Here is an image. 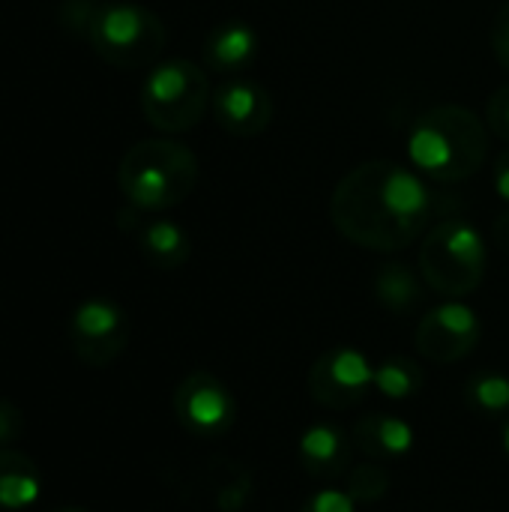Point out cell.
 Listing matches in <instances>:
<instances>
[{
	"instance_id": "cell-1",
	"label": "cell",
	"mask_w": 509,
	"mask_h": 512,
	"mask_svg": "<svg viewBox=\"0 0 509 512\" xmlns=\"http://www.w3.org/2000/svg\"><path fill=\"white\" fill-rule=\"evenodd\" d=\"M435 213L429 183L387 159L351 168L330 201L336 231L369 252H402L423 237Z\"/></svg>"
},
{
	"instance_id": "cell-2",
	"label": "cell",
	"mask_w": 509,
	"mask_h": 512,
	"mask_svg": "<svg viewBox=\"0 0 509 512\" xmlns=\"http://www.w3.org/2000/svg\"><path fill=\"white\" fill-rule=\"evenodd\" d=\"M489 153L483 120L462 105H438L420 114L408 132L411 165L435 183L474 177Z\"/></svg>"
},
{
	"instance_id": "cell-3",
	"label": "cell",
	"mask_w": 509,
	"mask_h": 512,
	"mask_svg": "<svg viewBox=\"0 0 509 512\" xmlns=\"http://www.w3.org/2000/svg\"><path fill=\"white\" fill-rule=\"evenodd\" d=\"M198 183L195 153L171 138H147L126 150L117 168V186L126 204L141 213H162L183 204Z\"/></svg>"
},
{
	"instance_id": "cell-4",
	"label": "cell",
	"mask_w": 509,
	"mask_h": 512,
	"mask_svg": "<svg viewBox=\"0 0 509 512\" xmlns=\"http://www.w3.org/2000/svg\"><path fill=\"white\" fill-rule=\"evenodd\" d=\"M423 282L441 297L462 300L474 294L486 276V243L465 216L441 219L420 246Z\"/></svg>"
},
{
	"instance_id": "cell-5",
	"label": "cell",
	"mask_w": 509,
	"mask_h": 512,
	"mask_svg": "<svg viewBox=\"0 0 509 512\" xmlns=\"http://www.w3.org/2000/svg\"><path fill=\"white\" fill-rule=\"evenodd\" d=\"M210 78L192 60H165L141 84V111L159 132H189L210 108Z\"/></svg>"
},
{
	"instance_id": "cell-6",
	"label": "cell",
	"mask_w": 509,
	"mask_h": 512,
	"mask_svg": "<svg viewBox=\"0 0 509 512\" xmlns=\"http://www.w3.org/2000/svg\"><path fill=\"white\" fill-rule=\"evenodd\" d=\"M93 51L117 69H141L165 48V24L156 12L138 3H102L90 27Z\"/></svg>"
},
{
	"instance_id": "cell-7",
	"label": "cell",
	"mask_w": 509,
	"mask_h": 512,
	"mask_svg": "<svg viewBox=\"0 0 509 512\" xmlns=\"http://www.w3.org/2000/svg\"><path fill=\"white\" fill-rule=\"evenodd\" d=\"M309 396L327 411H348L366 399L375 387V369L369 357L351 345L324 351L309 369Z\"/></svg>"
},
{
	"instance_id": "cell-8",
	"label": "cell",
	"mask_w": 509,
	"mask_h": 512,
	"mask_svg": "<svg viewBox=\"0 0 509 512\" xmlns=\"http://www.w3.org/2000/svg\"><path fill=\"white\" fill-rule=\"evenodd\" d=\"M171 408H174L177 423L189 435L204 438V441L222 438L225 432H231V426L237 420V399L210 372L186 375L174 390Z\"/></svg>"
},
{
	"instance_id": "cell-9",
	"label": "cell",
	"mask_w": 509,
	"mask_h": 512,
	"mask_svg": "<svg viewBox=\"0 0 509 512\" xmlns=\"http://www.w3.org/2000/svg\"><path fill=\"white\" fill-rule=\"evenodd\" d=\"M69 342L81 363L105 369L123 354L129 342V318L114 300L90 297L72 312Z\"/></svg>"
},
{
	"instance_id": "cell-10",
	"label": "cell",
	"mask_w": 509,
	"mask_h": 512,
	"mask_svg": "<svg viewBox=\"0 0 509 512\" xmlns=\"http://www.w3.org/2000/svg\"><path fill=\"white\" fill-rule=\"evenodd\" d=\"M480 336L483 324L477 312L459 300H450L426 312L417 324V351L432 363L450 366L471 357L480 345Z\"/></svg>"
},
{
	"instance_id": "cell-11",
	"label": "cell",
	"mask_w": 509,
	"mask_h": 512,
	"mask_svg": "<svg viewBox=\"0 0 509 512\" xmlns=\"http://www.w3.org/2000/svg\"><path fill=\"white\" fill-rule=\"evenodd\" d=\"M216 123L234 138H255L273 120V99L267 87L252 78H225L210 99Z\"/></svg>"
},
{
	"instance_id": "cell-12",
	"label": "cell",
	"mask_w": 509,
	"mask_h": 512,
	"mask_svg": "<svg viewBox=\"0 0 509 512\" xmlns=\"http://www.w3.org/2000/svg\"><path fill=\"white\" fill-rule=\"evenodd\" d=\"M297 459L309 477L339 480L354 465V438L333 423H315L303 432Z\"/></svg>"
},
{
	"instance_id": "cell-13",
	"label": "cell",
	"mask_w": 509,
	"mask_h": 512,
	"mask_svg": "<svg viewBox=\"0 0 509 512\" xmlns=\"http://www.w3.org/2000/svg\"><path fill=\"white\" fill-rule=\"evenodd\" d=\"M261 51V36L252 24L246 21H225L219 27H213L204 39L201 57L204 66L216 75L234 78L240 72H246L255 57Z\"/></svg>"
},
{
	"instance_id": "cell-14",
	"label": "cell",
	"mask_w": 509,
	"mask_h": 512,
	"mask_svg": "<svg viewBox=\"0 0 509 512\" xmlns=\"http://www.w3.org/2000/svg\"><path fill=\"white\" fill-rule=\"evenodd\" d=\"M354 447L363 450L375 462H396L414 450V429L393 414H369L363 417L354 432Z\"/></svg>"
},
{
	"instance_id": "cell-15",
	"label": "cell",
	"mask_w": 509,
	"mask_h": 512,
	"mask_svg": "<svg viewBox=\"0 0 509 512\" xmlns=\"http://www.w3.org/2000/svg\"><path fill=\"white\" fill-rule=\"evenodd\" d=\"M138 249L141 255L147 258V264H153L156 270H177L189 261L192 255V243H189V234L171 222V219H150V222H141L138 231Z\"/></svg>"
},
{
	"instance_id": "cell-16",
	"label": "cell",
	"mask_w": 509,
	"mask_h": 512,
	"mask_svg": "<svg viewBox=\"0 0 509 512\" xmlns=\"http://www.w3.org/2000/svg\"><path fill=\"white\" fill-rule=\"evenodd\" d=\"M42 489L36 462L12 447H0V510H27Z\"/></svg>"
},
{
	"instance_id": "cell-17",
	"label": "cell",
	"mask_w": 509,
	"mask_h": 512,
	"mask_svg": "<svg viewBox=\"0 0 509 512\" xmlns=\"http://www.w3.org/2000/svg\"><path fill=\"white\" fill-rule=\"evenodd\" d=\"M375 297L393 315H411V312H417L423 306L426 288H423L420 276L408 264L390 261L375 276Z\"/></svg>"
},
{
	"instance_id": "cell-18",
	"label": "cell",
	"mask_w": 509,
	"mask_h": 512,
	"mask_svg": "<svg viewBox=\"0 0 509 512\" xmlns=\"http://www.w3.org/2000/svg\"><path fill=\"white\" fill-rule=\"evenodd\" d=\"M465 405L483 420H504L509 414V378L495 369L474 372L465 384Z\"/></svg>"
},
{
	"instance_id": "cell-19",
	"label": "cell",
	"mask_w": 509,
	"mask_h": 512,
	"mask_svg": "<svg viewBox=\"0 0 509 512\" xmlns=\"http://www.w3.org/2000/svg\"><path fill=\"white\" fill-rule=\"evenodd\" d=\"M375 390L393 402L414 399L423 390V369L411 357H387L375 366Z\"/></svg>"
},
{
	"instance_id": "cell-20",
	"label": "cell",
	"mask_w": 509,
	"mask_h": 512,
	"mask_svg": "<svg viewBox=\"0 0 509 512\" xmlns=\"http://www.w3.org/2000/svg\"><path fill=\"white\" fill-rule=\"evenodd\" d=\"M345 492L354 498V504H375L390 492V474L378 462H366V465H357V468L351 465Z\"/></svg>"
},
{
	"instance_id": "cell-21",
	"label": "cell",
	"mask_w": 509,
	"mask_h": 512,
	"mask_svg": "<svg viewBox=\"0 0 509 512\" xmlns=\"http://www.w3.org/2000/svg\"><path fill=\"white\" fill-rule=\"evenodd\" d=\"M102 3L96 0H63L60 3V27H66L69 33H78V36H90V27L99 15Z\"/></svg>"
},
{
	"instance_id": "cell-22",
	"label": "cell",
	"mask_w": 509,
	"mask_h": 512,
	"mask_svg": "<svg viewBox=\"0 0 509 512\" xmlns=\"http://www.w3.org/2000/svg\"><path fill=\"white\" fill-rule=\"evenodd\" d=\"M486 123L489 129L509 144V84H504L501 90H495V96L486 105Z\"/></svg>"
},
{
	"instance_id": "cell-23",
	"label": "cell",
	"mask_w": 509,
	"mask_h": 512,
	"mask_svg": "<svg viewBox=\"0 0 509 512\" xmlns=\"http://www.w3.org/2000/svg\"><path fill=\"white\" fill-rule=\"evenodd\" d=\"M303 512H357V504L348 492H339V489H324L318 495H312L306 501Z\"/></svg>"
},
{
	"instance_id": "cell-24",
	"label": "cell",
	"mask_w": 509,
	"mask_h": 512,
	"mask_svg": "<svg viewBox=\"0 0 509 512\" xmlns=\"http://www.w3.org/2000/svg\"><path fill=\"white\" fill-rule=\"evenodd\" d=\"M24 432V417L21 408H15L9 399H0V447L15 444Z\"/></svg>"
},
{
	"instance_id": "cell-25",
	"label": "cell",
	"mask_w": 509,
	"mask_h": 512,
	"mask_svg": "<svg viewBox=\"0 0 509 512\" xmlns=\"http://www.w3.org/2000/svg\"><path fill=\"white\" fill-rule=\"evenodd\" d=\"M492 48H495L498 63L509 72V0L498 9V15H495V24H492Z\"/></svg>"
},
{
	"instance_id": "cell-26",
	"label": "cell",
	"mask_w": 509,
	"mask_h": 512,
	"mask_svg": "<svg viewBox=\"0 0 509 512\" xmlns=\"http://www.w3.org/2000/svg\"><path fill=\"white\" fill-rule=\"evenodd\" d=\"M495 189L504 201H509V147L495 162Z\"/></svg>"
},
{
	"instance_id": "cell-27",
	"label": "cell",
	"mask_w": 509,
	"mask_h": 512,
	"mask_svg": "<svg viewBox=\"0 0 509 512\" xmlns=\"http://www.w3.org/2000/svg\"><path fill=\"white\" fill-rule=\"evenodd\" d=\"M495 240H498V246L509 255V210L495 219Z\"/></svg>"
},
{
	"instance_id": "cell-28",
	"label": "cell",
	"mask_w": 509,
	"mask_h": 512,
	"mask_svg": "<svg viewBox=\"0 0 509 512\" xmlns=\"http://www.w3.org/2000/svg\"><path fill=\"white\" fill-rule=\"evenodd\" d=\"M501 441H504V453L509 456V420L504 423V432H501Z\"/></svg>"
},
{
	"instance_id": "cell-29",
	"label": "cell",
	"mask_w": 509,
	"mask_h": 512,
	"mask_svg": "<svg viewBox=\"0 0 509 512\" xmlns=\"http://www.w3.org/2000/svg\"><path fill=\"white\" fill-rule=\"evenodd\" d=\"M54 512H87V510H81V507H63V510H54Z\"/></svg>"
}]
</instances>
